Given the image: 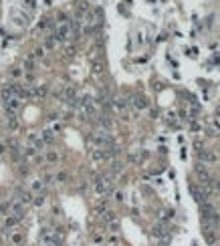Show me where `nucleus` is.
Returning a JSON list of instances; mask_svg holds the SVG:
<instances>
[{
  "mask_svg": "<svg viewBox=\"0 0 220 246\" xmlns=\"http://www.w3.org/2000/svg\"><path fill=\"white\" fill-rule=\"evenodd\" d=\"M75 51H77V48H75V44H67V47H65V53H67L69 57H73Z\"/></svg>",
  "mask_w": 220,
  "mask_h": 246,
  "instance_id": "c756f323",
  "label": "nucleus"
},
{
  "mask_svg": "<svg viewBox=\"0 0 220 246\" xmlns=\"http://www.w3.org/2000/svg\"><path fill=\"white\" fill-rule=\"evenodd\" d=\"M10 202H12V200L0 202V214H2V216H8V212H10Z\"/></svg>",
  "mask_w": 220,
  "mask_h": 246,
  "instance_id": "5701e85b",
  "label": "nucleus"
},
{
  "mask_svg": "<svg viewBox=\"0 0 220 246\" xmlns=\"http://www.w3.org/2000/svg\"><path fill=\"white\" fill-rule=\"evenodd\" d=\"M111 105L117 109V111H125L127 105H129V101H125V99H121V97H117V99H111Z\"/></svg>",
  "mask_w": 220,
  "mask_h": 246,
  "instance_id": "9d476101",
  "label": "nucleus"
},
{
  "mask_svg": "<svg viewBox=\"0 0 220 246\" xmlns=\"http://www.w3.org/2000/svg\"><path fill=\"white\" fill-rule=\"evenodd\" d=\"M44 202H47V196H44V194H36V196L32 198V204H34L36 208L44 206Z\"/></svg>",
  "mask_w": 220,
  "mask_h": 246,
  "instance_id": "6ab92c4d",
  "label": "nucleus"
},
{
  "mask_svg": "<svg viewBox=\"0 0 220 246\" xmlns=\"http://www.w3.org/2000/svg\"><path fill=\"white\" fill-rule=\"evenodd\" d=\"M214 188H216V190L220 192V180H218V182H214Z\"/></svg>",
  "mask_w": 220,
  "mask_h": 246,
  "instance_id": "4c0bfd02",
  "label": "nucleus"
},
{
  "mask_svg": "<svg viewBox=\"0 0 220 246\" xmlns=\"http://www.w3.org/2000/svg\"><path fill=\"white\" fill-rule=\"evenodd\" d=\"M107 206H109V198L105 196V198H101V200H99V204H97V212H99V214H101V212H105V210H107Z\"/></svg>",
  "mask_w": 220,
  "mask_h": 246,
  "instance_id": "412c9836",
  "label": "nucleus"
},
{
  "mask_svg": "<svg viewBox=\"0 0 220 246\" xmlns=\"http://www.w3.org/2000/svg\"><path fill=\"white\" fill-rule=\"evenodd\" d=\"M168 226L164 222H157V224H154L152 226V236H156V238H168Z\"/></svg>",
  "mask_w": 220,
  "mask_h": 246,
  "instance_id": "20e7f679",
  "label": "nucleus"
},
{
  "mask_svg": "<svg viewBox=\"0 0 220 246\" xmlns=\"http://www.w3.org/2000/svg\"><path fill=\"white\" fill-rule=\"evenodd\" d=\"M8 216H14L16 220H22L25 218V206L20 202H10V212H8Z\"/></svg>",
  "mask_w": 220,
  "mask_h": 246,
  "instance_id": "f03ea898",
  "label": "nucleus"
},
{
  "mask_svg": "<svg viewBox=\"0 0 220 246\" xmlns=\"http://www.w3.org/2000/svg\"><path fill=\"white\" fill-rule=\"evenodd\" d=\"M103 73V63H93V75H101Z\"/></svg>",
  "mask_w": 220,
  "mask_h": 246,
  "instance_id": "c85d7f7f",
  "label": "nucleus"
},
{
  "mask_svg": "<svg viewBox=\"0 0 220 246\" xmlns=\"http://www.w3.org/2000/svg\"><path fill=\"white\" fill-rule=\"evenodd\" d=\"M32 192H28V190H22L20 192V196H18V202L22 204V206H28V204H32Z\"/></svg>",
  "mask_w": 220,
  "mask_h": 246,
  "instance_id": "1a4fd4ad",
  "label": "nucleus"
},
{
  "mask_svg": "<svg viewBox=\"0 0 220 246\" xmlns=\"http://www.w3.org/2000/svg\"><path fill=\"white\" fill-rule=\"evenodd\" d=\"M129 105H133L137 111H142V109H147V107H150V103H147V99L143 95H135L131 101H129Z\"/></svg>",
  "mask_w": 220,
  "mask_h": 246,
  "instance_id": "0eeeda50",
  "label": "nucleus"
},
{
  "mask_svg": "<svg viewBox=\"0 0 220 246\" xmlns=\"http://www.w3.org/2000/svg\"><path fill=\"white\" fill-rule=\"evenodd\" d=\"M51 129H53V131H55V133H59V131H61V129H63V123H55V125H53V127H51Z\"/></svg>",
  "mask_w": 220,
  "mask_h": 246,
  "instance_id": "f704fd0d",
  "label": "nucleus"
},
{
  "mask_svg": "<svg viewBox=\"0 0 220 246\" xmlns=\"http://www.w3.org/2000/svg\"><path fill=\"white\" fill-rule=\"evenodd\" d=\"M44 159H47L49 164H55V161H59V153H57V151H47Z\"/></svg>",
  "mask_w": 220,
  "mask_h": 246,
  "instance_id": "b1692460",
  "label": "nucleus"
},
{
  "mask_svg": "<svg viewBox=\"0 0 220 246\" xmlns=\"http://www.w3.org/2000/svg\"><path fill=\"white\" fill-rule=\"evenodd\" d=\"M115 200H117V202H123V192H115Z\"/></svg>",
  "mask_w": 220,
  "mask_h": 246,
  "instance_id": "c9c22d12",
  "label": "nucleus"
},
{
  "mask_svg": "<svg viewBox=\"0 0 220 246\" xmlns=\"http://www.w3.org/2000/svg\"><path fill=\"white\" fill-rule=\"evenodd\" d=\"M216 115H220V105H218V107H216Z\"/></svg>",
  "mask_w": 220,
  "mask_h": 246,
  "instance_id": "58836bf2",
  "label": "nucleus"
},
{
  "mask_svg": "<svg viewBox=\"0 0 220 246\" xmlns=\"http://www.w3.org/2000/svg\"><path fill=\"white\" fill-rule=\"evenodd\" d=\"M26 139H28V143H30V147H34L36 151H40V149H44V141H43V137H40L39 133H28L26 135Z\"/></svg>",
  "mask_w": 220,
  "mask_h": 246,
  "instance_id": "7ed1b4c3",
  "label": "nucleus"
},
{
  "mask_svg": "<svg viewBox=\"0 0 220 246\" xmlns=\"http://www.w3.org/2000/svg\"><path fill=\"white\" fill-rule=\"evenodd\" d=\"M53 180H55V176H51V174H47L43 178V182H44V186H47V184H53Z\"/></svg>",
  "mask_w": 220,
  "mask_h": 246,
  "instance_id": "473e14b6",
  "label": "nucleus"
},
{
  "mask_svg": "<svg viewBox=\"0 0 220 246\" xmlns=\"http://www.w3.org/2000/svg\"><path fill=\"white\" fill-rule=\"evenodd\" d=\"M40 137H43V141H44V143H53V141H55V131L51 129V127H47V129H43Z\"/></svg>",
  "mask_w": 220,
  "mask_h": 246,
  "instance_id": "4468645a",
  "label": "nucleus"
},
{
  "mask_svg": "<svg viewBox=\"0 0 220 246\" xmlns=\"http://www.w3.org/2000/svg\"><path fill=\"white\" fill-rule=\"evenodd\" d=\"M101 220H103L105 224L115 222V220H117V214L113 212V210H105V212H101Z\"/></svg>",
  "mask_w": 220,
  "mask_h": 246,
  "instance_id": "f8f14e48",
  "label": "nucleus"
},
{
  "mask_svg": "<svg viewBox=\"0 0 220 246\" xmlns=\"http://www.w3.org/2000/svg\"><path fill=\"white\" fill-rule=\"evenodd\" d=\"M36 153H39V151L34 149V147H30V145L26 147V149H22V155H25V157H32L34 159V155H36Z\"/></svg>",
  "mask_w": 220,
  "mask_h": 246,
  "instance_id": "bb28decb",
  "label": "nucleus"
},
{
  "mask_svg": "<svg viewBox=\"0 0 220 246\" xmlns=\"http://www.w3.org/2000/svg\"><path fill=\"white\" fill-rule=\"evenodd\" d=\"M6 125H8L10 131H16V129H18V121H16V117H14V115H8V121H6Z\"/></svg>",
  "mask_w": 220,
  "mask_h": 246,
  "instance_id": "aec40b11",
  "label": "nucleus"
},
{
  "mask_svg": "<svg viewBox=\"0 0 220 246\" xmlns=\"http://www.w3.org/2000/svg\"><path fill=\"white\" fill-rule=\"evenodd\" d=\"M34 67H36V63H34V59L28 55V57H26L25 61H22V71H26V73H32V71H34Z\"/></svg>",
  "mask_w": 220,
  "mask_h": 246,
  "instance_id": "9b49d317",
  "label": "nucleus"
},
{
  "mask_svg": "<svg viewBox=\"0 0 220 246\" xmlns=\"http://www.w3.org/2000/svg\"><path fill=\"white\" fill-rule=\"evenodd\" d=\"M18 107H20V99H16V97H12V99H6L4 101V109L8 115H14L16 111H18Z\"/></svg>",
  "mask_w": 220,
  "mask_h": 246,
  "instance_id": "423d86ee",
  "label": "nucleus"
},
{
  "mask_svg": "<svg viewBox=\"0 0 220 246\" xmlns=\"http://www.w3.org/2000/svg\"><path fill=\"white\" fill-rule=\"evenodd\" d=\"M22 75H25V71H22V67H14L12 71H10V77H12V79H20Z\"/></svg>",
  "mask_w": 220,
  "mask_h": 246,
  "instance_id": "a878e982",
  "label": "nucleus"
},
{
  "mask_svg": "<svg viewBox=\"0 0 220 246\" xmlns=\"http://www.w3.org/2000/svg\"><path fill=\"white\" fill-rule=\"evenodd\" d=\"M30 57H32L34 61H36V59H44V48H43V47H36V48L32 51V55H30Z\"/></svg>",
  "mask_w": 220,
  "mask_h": 246,
  "instance_id": "393cba45",
  "label": "nucleus"
},
{
  "mask_svg": "<svg viewBox=\"0 0 220 246\" xmlns=\"http://www.w3.org/2000/svg\"><path fill=\"white\" fill-rule=\"evenodd\" d=\"M55 47H57V40H55V36L51 34V36H47V39H44V47H43V48H49V51H53Z\"/></svg>",
  "mask_w": 220,
  "mask_h": 246,
  "instance_id": "4be33fe9",
  "label": "nucleus"
},
{
  "mask_svg": "<svg viewBox=\"0 0 220 246\" xmlns=\"http://www.w3.org/2000/svg\"><path fill=\"white\" fill-rule=\"evenodd\" d=\"M95 192L99 196H109V192H111V180L105 178V176L95 178Z\"/></svg>",
  "mask_w": 220,
  "mask_h": 246,
  "instance_id": "f257e3e1",
  "label": "nucleus"
},
{
  "mask_svg": "<svg viewBox=\"0 0 220 246\" xmlns=\"http://www.w3.org/2000/svg\"><path fill=\"white\" fill-rule=\"evenodd\" d=\"M97 123H99V129H105V131H111V127H113L111 117H109V115H105V113L97 117Z\"/></svg>",
  "mask_w": 220,
  "mask_h": 246,
  "instance_id": "6e6552de",
  "label": "nucleus"
},
{
  "mask_svg": "<svg viewBox=\"0 0 220 246\" xmlns=\"http://www.w3.org/2000/svg\"><path fill=\"white\" fill-rule=\"evenodd\" d=\"M67 178H69V176L65 174V172H61V174H57V176H55V180H57V182H65Z\"/></svg>",
  "mask_w": 220,
  "mask_h": 246,
  "instance_id": "2f4dec72",
  "label": "nucleus"
},
{
  "mask_svg": "<svg viewBox=\"0 0 220 246\" xmlns=\"http://www.w3.org/2000/svg\"><path fill=\"white\" fill-rule=\"evenodd\" d=\"M4 151H6V145H4V143H0V153H4Z\"/></svg>",
  "mask_w": 220,
  "mask_h": 246,
  "instance_id": "e433bc0d",
  "label": "nucleus"
},
{
  "mask_svg": "<svg viewBox=\"0 0 220 246\" xmlns=\"http://www.w3.org/2000/svg\"><path fill=\"white\" fill-rule=\"evenodd\" d=\"M93 242H95V244H101V242H103V236L95 232V234H93Z\"/></svg>",
  "mask_w": 220,
  "mask_h": 246,
  "instance_id": "72a5a7b5",
  "label": "nucleus"
},
{
  "mask_svg": "<svg viewBox=\"0 0 220 246\" xmlns=\"http://www.w3.org/2000/svg\"><path fill=\"white\" fill-rule=\"evenodd\" d=\"M198 159H200L202 164H216V161H218V155L208 151V149H202V151H198Z\"/></svg>",
  "mask_w": 220,
  "mask_h": 246,
  "instance_id": "39448f33",
  "label": "nucleus"
},
{
  "mask_svg": "<svg viewBox=\"0 0 220 246\" xmlns=\"http://www.w3.org/2000/svg\"><path fill=\"white\" fill-rule=\"evenodd\" d=\"M30 93H32V97H44L47 95V85H39V87L30 89Z\"/></svg>",
  "mask_w": 220,
  "mask_h": 246,
  "instance_id": "a211bd4d",
  "label": "nucleus"
},
{
  "mask_svg": "<svg viewBox=\"0 0 220 246\" xmlns=\"http://www.w3.org/2000/svg\"><path fill=\"white\" fill-rule=\"evenodd\" d=\"M43 190H44V182L43 180H32L30 182V192H36V194H43Z\"/></svg>",
  "mask_w": 220,
  "mask_h": 246,
  "instance_id": "ddd939ff",
  "label": "nucleus"
},
{
  "mask_svg": "<svg viewBox=\"0 0 220 246\" xmlns=\"http://www.w3.org/2000/svg\"><path fill=\"white\" fill-rule=\"evenodd\" d=\"M18 174L20 176H26V174H28V165H26V161H20V164H18Z\"/></svg>",
  "mask_w": 220,
  "mask_h": 246,
  "instance_id": "cd10ccee",
  "label": "nucleus"
},
{
  "mask_svg": "<svg viewBox=\"0 0 220 246\" xmlns=\"http://www.w3.org/2000/svg\"><path fill=\"white\" fill-rule=\"evenodd\" d=\"M107 228H109L111 232H119V222H117V220H115V222H109Z\"/></svg>",
  "mask_w": 220,
  "mask_h": 246,
  "instance_id": "7c9ffc66",
  "label": "nucleus"
},
{
  "mask_svg": "<svg viewBox=\"0 0 220 246\" xmlns=\"http://www.w3.org/2000/svg\"><path fill=\"white\" fill-rule=\"evenodd\" d=\"M16 224H18V220H16L14 216H6L4 218V230H2V232H6L8 228H14Z\"/></svg>",
  "mask_w": 220,
  "mask_h": 246,
  "instance_id": "f3484780",
  "label": "nucleus"
},
{
  "mask_svg": "<svg viewBox=\"0 0 220 246\" xmlns=\"http://www.w3.org/2000/svg\"><path fill=\"white\" fill-rule=\"evenodd\" d=\"M10 242L14 246H20L25 242V234H22V232H10Z\"/></svg>",
  "mask_w": 220,
  "mask_h": 246,
  "instance_id": "2eb2a0df",
  "label": "nucleus"
},
{
  "mask_svg": "<svg viewBox=\"0 0 220 246\" xmlns=\"http://www.w3.org/2000/svg\"><path fill=\"white\" fill-rule=\"evenodd\" d=\"M196 174L200 176V180H202V182L210 180V174H208V169H206V165H204V164H202V165H196Z\"/></svg>",
  "mask_w": 220,
  "mask_h": 246,
  "instance_id": "dca6fc26",
  "label": "nucleus"
}]
</instances>
